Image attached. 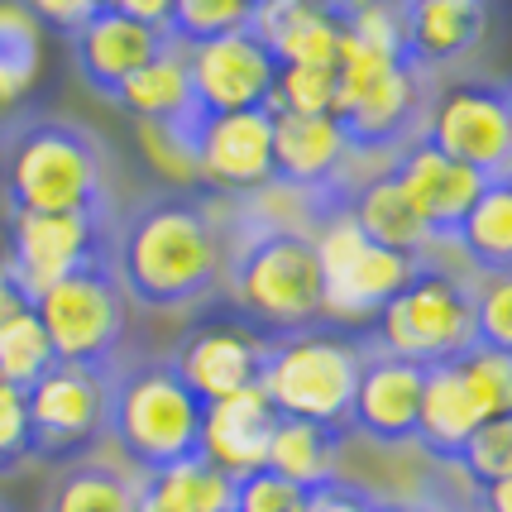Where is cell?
Listing matches in <instances>:
<instances>
[{"mask_svg":"<svg viewBox=\"0 0 512 512\" xmlns=\"http://www.w3.org/2000/svg\"><path fill=\"white\" fill-rule=\"evenodd\" d=\"M216 230H221V292L249 331L264 340L297 335L321 326L326 312V283L316 264V245L307 230L268 211L259 197L216 201Z\"/></svg>","mask_w":512,"mask_h":512,"instance_id":"6da1fadb","label":"cell"},{"mask_svg":"<svg viewBox=\"0 0 512 512\" xmlns=\"http://www.w3.org/2000/svg\"><path fill=\"white\" fill-rule=\"evenodd\" d=\"M115 278L144 312H192L221 297L216 201L158 187L115 216Z\"/></svg>","mask_w":512,"mask_h":512,"instance_id":"7a4b0ae2","label":"cell"},{"mask_svg":"<svg viewBox=\"0 0 512 512\" xmlns=\"http://www.w3.org/2000/svg\"><path fill=\"white\" fill-rule=\"evenodd\" d=\"M0 178L10 211L115 221L106 144L63 115H29L0 139Z\"/></svg>","mask_w":512,"mask_h":512,"instance_id":"3957f363","label":"cell"},{"mask_svg":"<svg viewBox=\"0 0 512 512\" xmlns=\"http://www.w3.org/2000/svg\"><path fill=\"white\" fill-rule=\"evenodd\" d=\"M206 402L178 379L173 359H115L106 369V441L144 479L201 455Z\"/></svg>","mask_w":512,"mask_h":512,"instance_id":"277c9868","label":"cell"},{"mask_svg":"<svg viewBox=\"0 0 512 512\" xmlns=\"http://www.w3.org/2000/svg\"><path fill=\"white\" fill-rule=\"evenodd\" d=\"M359 364H364V331L312 326L297 335H278L264 350L259 393L273 402L278 417L316 422L350 436Z\"/></svg>","mask_w":512,"mask_h":512,"instance_id":"5b68a950","label":"cell"},{"mask_svg":"<svg viewBox=\"0 0 512 512\" xmlns=\"http://www.w3.org/2000/svg\"><path fill=\"white\" fill-rule=\"evenodd\" d=\"M364 335H369L374 350L412 359L422 369L450 364V359H460L465 350H474V288L431 259L369 321Z\"/></svg>","mask_w":512,"mask_h":512,"instance_id":"8992f818","label":"cell"},{"mask_svg":"<svg viewBox=\"0 0 512 512\" xmlns=\"http://www.w3.org/2000/svg\"><path fill=\"white\" fill-rule=\"evenodd\" d=\"M29 312L44 326L48 350H53L58 364L106 374L125 350L130 297L115 278V264H87L58 278L53 288H44L29 302Z\"/></svg>","mask_w":512,"mask_h":512,"instance_id":"52a82bcc","label":"cell"},{"mask_svg":"<svg viewBox=\"0 0 512 512\" xmlns=\"http://www.w3.org/2000/svg\"><path fill=\"white\" fill-rule=\"evenodd\" d=\"M321 283H326V312L321 326L335 331H369V321L407 288V278L417 273V259H402L393 249L374 245L355 225L350 211H335L312 230ZM431 264V259H426Z\"/></svg>","mask_w":512,"mask_h":512,"instance_id":"ba28073f","label":"cell"},{"mask_svg":"<svg viewBox=\"0 0 512 512\" xmlns=\"http://www.w3.org/2000/svg\"><path fill=\"white\" fill-rule=\"evenodd\" d=\"M417 139L474 168L479 178L503 182L512 173V111L503 77H460L436 87Z\"/></svg>","mask_w":512,"mask_h":512,"instance_id":"9c48e42d","label":"cell"},{"mask_svg":"<svg viewBox=\"0 0 512 512\" xmlns=\"http://www.w3.org/2000/svg\"><path fill=\"white\" fill-rule=\"evenodd\" d=\"M29 412V460L77 465L106 441V374L53 364L24 388Z\"/></svg>","mask_w":512,"mask_h":512,"instance_id":"30bf717a","label":"cell"},{"mask_svg":"<svg viewBox=\"0 0 512 512\" xmlns=\"http://www.w3.org/2000/svg\"><path fill=\"white\" fill-rule=\"evenodd\" d=\"M115 254V221L96 216H44V211H15L10 216V240L0 259L10 268L24 302H34L58 278L77 273L87 264H111Z\"/></svg>","mask_w":512,"mask_h":512,"instance_id":"8fae6325","label":"cell"},{"mask_svg":"<svg viewBox=\"0 0 512 512\" xmlns=\"http://www.w3.org/2000/svg\"><path fill=\"white\" fill-rule=\"evenodd\" d=\"M441 82H431L417 67H393L379 87L359 91L350 101H335V125L345 134L350 154L364 158H383V168L422 134L426 111H431V96Z\"/></svg>","mask_w":512,"mask_h":512,"instance_id":"7c38bea8","label":"cell"},{"mask_svg":"<svg viewBox=\"0 0 512 512\" xmlns=\"http://www.w3.org/2000/svg\"><path fill=\"white\" fill-rule=\"evenodd\" d=\"M187 82L201 115H235V111H268L278 87V58L249 24L240 34H225L211 44L182 48Z\"/></svg>","mask_w":512,"mask_h":512,"instance_id":"4fadbf2b","label":"cell"},{"mask_svg":"<svg viewBox=\"0 0 512 512\" xmlns=\"http://www.w3.org/2000/svg\"><path fill=\"white\" fill-rule=\"evenodd\" d=\"M264 187H273V115H201L197 192H211V201H245Z\"/></svg>","mask_w":512,"mask_h":512,"instance_id":"5bb4252c","label":"cell"},{"mask_svg":"<svg viewBox=\"0 0 512 512\" xmlns=\"http://www.w3.org/2000/svg\"><path fill=\"white\" fill-rule=\"evenodd\" d=\"M422 379V364L383 355L364 335V364H359L355 402H350V431L388 450L412 446L417 441V412H422Z\"/></svg>","mask_w":512,"mask_h":512,"instance_id":"9a60e30c","label":"cell"},{"mask_svg":"<svg viewBox=\"0 0 512 512\" xmlns=\"http://www.w3.org/2000/svg\"><path fill=\"white\" fill-rule=\"evenodd\" d=\"M388 168H393L398 187L407 192L412 211L422 216L426 235H431L436 249H446L455 240V230L469 216V206L484 197V187H489V178H479L474 168L455 163V158L436 154L426 139H412Z\"/></svg>","mask_w":512,"mask_h":512,"instance_id":"2e32d148","label":"cell"},{"mask_svg":"<svg viewBox=\"0 0 512 512\" xmlns=\"http://www.w3.org/2000/svg\"><path fill=\"white\" fill-rule=\"evenodd\" d=\"M168 44H173L168 29L130 20V15L115 10V5H101L87 24H77V29L67 34L72 63L87 77V87H96L101 96H115L139 67L149 63V58H158Z\"/></svg>","mask_w":512,"mask_h":512,"instance_id":"e0dca14e","label":"cell"},{"mask_svg":"<svg viewBox=\"0 0 512 512\" xmlns=\"http://www.w3.org/2000/svg\"><path fill=\"white\" fill-rule=\"evenodd\" d=\"M264 350L268 340L249 326H197V331H187V340L168 359H173L178 379L201 402H221L230 393L259 388Z\"/></svg>","mask_w":512,"mask_h":512,"instance_id":"ac0fdd59","label":"cell"},{"mask_svg":"<svg viewBox=\"0 0 512 512\" xmlns=\"http://www.w3.org/2000/svg\"><path fill=\"white\" fill-rule=\"evenodd\" d=\"M489 0H402V63L441 82V72L484 44Z\"/></svg>","mask_w":512,"mask_h":512,"instance_id":"d6986e66","label":"cell"},{"mask_svg":"<svg viewBox=\"0 0 512 512\" xmlns=\"http://www.w3.org/2000/svg\"><path fill=\"white\" fill-rule=\"evenodd\" d=\"M273 426H278V412H273V402L259 388L230 393L221 402H206V417H201V460H211L230 479H245L254 469H264Z\"/></svg>","mask_w":512,"mask_h":512,"instance_id":"ffe728a7","label":"cell"},{"mask_svg":"<svg viewBox=\"0 0 512 512\" xmlns=\"http://www.w3.org/2000/svg\"><path fill=\"white\" fill-rule=\"evenodd\" d=\"M484 426V412L474 407L465 379H460V364H431L422 379V412H417V441L436 465L455 469L465 441Z\"/></svg>","mask_w":512,"mask_h":512,"instance_id":"44dd1931","label":"cell"},{"mask_svg":"<svg viewBox=\"0 0 512 512\" xmlns=\"http://www.w3.org/2000/svg\"><path fill=\"white\" fill-rule=\"evenodd\" d=\"M350 216H355V225L374 240V245L393 249V254H402V259H417V264L436 259V245H431V235H426L422 216L412 211L407 192L398 187L393 168L369 173V178L359 182L355 201H350Z\"/></svg>","mask_w":512,"mask_h":512,"instance_id":"7402d4cb","label":"cell"},{"mask_svg":"<svg viewBox=\"0 0 512 512\" xmlns=\"http://www.w3.org/2000/svg\"><path fill=\"white\" fill-rule=\"evenodd\" d=\"M111 101L120 111H130L139 125H201L192 82H187V58L178 44H168L158 58H149Z\"/></svg>","mask_w":512,"mask_h":512,"instance_id":"603a6c76","label":"cell"},{"mask_svg":"<svg viewBox=\"0 0 512 512\" xmlns=\"http://www.w3.org/2000/svg\"><path fill=\"white\" fill-rule=\"evenodd\" d=\"M254 29L273 48L278 67H335L340 24L307 10L302 0H259Z\"/></svg>","mask_w":512,"mask_h":512,"instance_id":"cb8c5ba5","label":"cell"},{"mask_svg":"<svg viewBox=\"0 0 512 512\" xmlns=\"http://www.w3.org/2000/svg\"><path fill=\"white\" fill-rule=\"evenodd\" d=\"M340 446H345V431H331V426L316 422H297V417H278L273 436H268V455L264 469L297 484L302 493L321 489L326 479L340 474Z\"/></svg>","mask_w":512,"mask_h":512,"instance_id":"d4e9b609","label":"cell"},{"mask_svg":"<svg viewBox=\"0 0 512 512\" xmlns=\"http://www.w3.org/2000/svg\"><path fill=\"white\" fill-rule=\"evenodd\" d=\"M450 249L465 254L479 278H508L512 273V178L489 182L484 197L469 206Z\"/></svg>","mask_w":512,"mask_h":512,"instance_id":"484cf974","label":"cell"},{"mask_svg":"<svg viewBox=\"0 0 512 512\" xmlns=\"http://www.w3.org/2000/svg\"><path fill=\"white\" fill-rule=\"evenodd\" d=\"M134 493H139V474L87 455L58 474L48 493V512H134Z\"/></svg>","mask_w":512,"mask_h":512,"instance_id":"4316f807","label":"cell"},{"mask_svg":"<svg viewBox=\"0 0 512 512\" xmlns=\"http://www.w3.org/2000/svg\"><path fill=\"white\" fill-rule=\"evenodd\" d=\"M254 15H259V0H173L163 29L178 48H197L249 29Z\"/></svg>","mask_w":512,"mask_h":512,"instance_id":"83f0119b","label":"cell"},{"mask_svg":"<svg viewBox=\"0 0 512 512\" xmlns=\"http://www.w3.org/2000/svg\"><path fill=\"white\" fill-rule=\"evenodd\" d=\"M154 479L158 493L173 503L178 512H230V493H235V479L221 474L211 460H182V465L163 469V474H144Z\"/></svg>","mask_w":512,"mask_h":512,"instance_id":"f1b7e54d","label":"cell"},{"mask_svg":"<svg viewBox=\"0 0 512 512\" xmlns=\"http://www.w3.org/2000/svg\"><path fill=\"white\" fill-rule=\"evenodd\" d=\"M53 364H58V359L48 350V335H44V326L34 321L29 307L0 321V383L29 388V383L39 379L44 369H53Z\"/></svg>","mask_w":512,"mask_h":512,"instance_id":"f546056e","label":"cell"},{"mask_svg":"<svg viewBox=\"0 0 512 512\" xmlns=\"http://www.w3.org/2000/svg\"><path fill=\"white\" fill-rule=\"evenodd\" d=\"M139 149L173 192H197V125H139Z\"/></svg>","mask_w":512,"mask_h":512,"instance_id":"4dcf8cb0","label":"cell"},{"mask_svg":"<svg viewBox=\"0 0 512 512\" xmlns=\"http://www.w3.org/2000/svg\"><path fill=\"white\" fill-rule=\"evenodd\" d=\"M455 469H460L479 493L493 489V484H508L512 479V417H493V422L479 426L465 441Z\"/></svg>","mask_w":512,"mask_h":512,"instance_id":"1f68e13d","label":"cell"},{"mask_svg":"<svg viewBox=\"0 0 512 512\" xmlns=\"http://www.w3.org/2000/svg\"><path fill=\"white\" fill-rule=\"evenodd\" d=\"M455 364H460V379H465L474 407L484 412V422L512 417V355H493V350L474 345Z\"/></svg>","mask_w":512,"mask_h":512,"instance_id":"d6a6232c","label":"cell"},{"mask_svg":"<svg viewBox=\"0 0 512 512\" xmlns=\"http://www.w3.org/2000/svg\"><path fill=\"white\" fill-rule=\"evenodd\" d=\"M273 115H331L335 67H278V87L268 101Z\"/></svg>","mask_w":512,"mask_h":512,"instance_id":"836d02e7","label":"cell"},{"mask_svg":"<svg viewBox=\"0 0 512 512\" xmlns=\"http://www.w3.org/2000/svg\"><path fill=\"white\" fill-rule=\"evenodd\" d=\"M474 345L493 355H512V273L479 278L474 288Z\"/></svg>","mask_w":512,"mask_h":512,"instance_id":"e575fe53","label":"cell"},{"mask_svg":"<svg viewBox=\"0 0 512 512\" xmlns=\"http://www.w3.org/2000/svg\"><path fill=\"white\" fill-rule=\"evenodd\" d=\"M0 67L29 82L39 77V24L29 20L20 0H0Z\"/></svg>","mask_w":512,"mask_h":512,"instance_id":"d590c367","label":"cell"},{"mask_svg":"<svg viewBox=\"0 0 512 512\" xmlns=\"http://www.w3.org/2000/svg\"><path fill=\"white\" fill-rule=\"evenodd\" d=\"M307 508V493L268 474V469H254L245 479H235V493H230V512H302Z\"/></svg>","mask_w":512,"mask_h":512,"instance_id":"8d00e7d4","label":"cell"},{"mask_svg":"<svg viewBox=\"0 0 512 512\" xmlns=\"http://www.w3.org/2000/svg\"><path fill=\"white\" fill-rule=\"evenodd\" d=\"M29 460V412H24V388L0 383V474L20 469Z\"/></svg>","mask_w":512,"mask_h":512,"instance_id":"74e56055","label":"cell"},{"mask_svg":"<svg viewBox=\"0 0 512 512\" xmlns=\"http://www.w3.org/2000/svg\"><path fill=\"white\" fill-rule=\"evenodd\" d=\"M24 10H29V20L34 24H48V29H58V34H72L77 24H87L106 0H20Z\"/></svg>","mask_w":512,"mask_h":512,"instance_id":"f35d334b","label":"cell"},{"mask_svg":"<svg viewBox=\"0 0 512 512\" xmlns=\"http://www.w3.org/2000/svg\"><path fill=\"white\" fill-rule=\"evenodd\" d=\"M369 503H374V493L335 474V479H326L321 489L307 493V508L302 512H369Z\"/></svg>","mask_w":512,"mask_h":512,"instance_id":"ab89813d","label":"cell"},{"mask_svg":"<svg viewBox=\"0 0 512 512\" xmlns=\"http://www.w3.org/2000/svg\"><path fill=\"white\" fill-rule=\"evenodd\" d=\"M111 5L125 10V15L139 24H154V29H163V24H168V10H173V0H111Z\"/></svg>","mask_w":512,"mask_h":512,"instance_id":"60d3db41","label":"cell"},{"mask_svg":"<svg viewBox=\"0 0 512 512\" xmlns=\"http://www.w3.org/2000/svg\"><path fill=\"white\" fill-rule=\"evenodd\" d=\"M302 5H307V10H316V15H326L331 24H340V29H345V24L355 20L364 5H374V0H302Z\"/></svg>","mask_w":512,"mask_h":512,"instance_id":"b9f144b4","label":"cell"},{"mask_svg":"<svg viewBox=\"0 0 512 512\" xmlns=\"http://www.w3.org/2000/svg\"><path fill=\"white\" fill-rule=\"evenodd\" d=\"M369 512H436V508L422 503V498H374Z\"/></svg>","mask_w":512,"mask_h":512,"instance_id":"7bdbcfd3","label":"cell"},{"mask_svg":"<svg viewBox=\"0 0 512 512\" xmlns=\"http://www.w3.org/2000/svg\"><path fill=\"white\" fill-rule=\"evenodd\" d=\"M508 493H512V479H508V484H493V489H484L479 498L489 503V512H508Z\"/></svg>","mask_w":512,"mask_h":512,"instance_id":"ee69618b","label":"cell"},{"mask_svg":"<svg viewBox=\"0 0 512 512\" xmlns=\"http://www.w3.org/2000/svg\"><path fill=\"white\" fill-rule=\"evenodd\" d=\"M0 512H10V508H5V503H0Z\"/></svg>","mask_w":512,"mask_h":512,"instance_id":"f6af8a7d","label":"cell"}]
</instances>
